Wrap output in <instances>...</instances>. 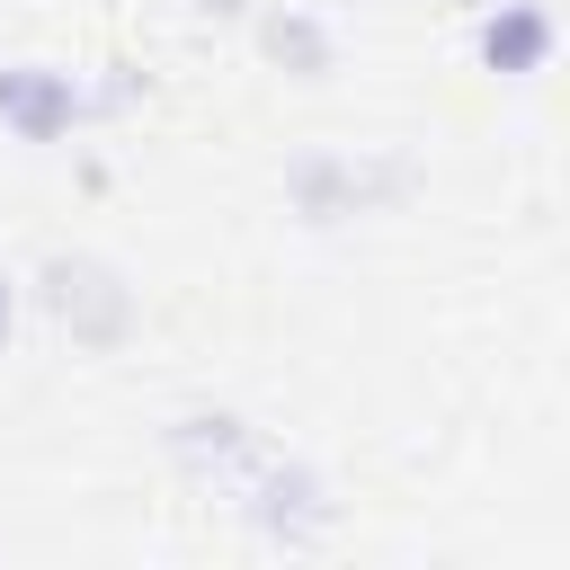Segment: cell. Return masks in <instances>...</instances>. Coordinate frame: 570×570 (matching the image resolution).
<instances>
[{
    "instance_id": "obj_1",
    "label": "cell",
    "mask_w": 570,
    "mask_h": 570,
    "mask_svg": "<svg viewBox=\"0 0 570 570\" xmlns=\"http://www.w3.org/2000/svg\"><path fill=\"white\" fill-rule=\"evenodd\" d=\"M419 187H428V160L401 151V142H356V151L303 142V151L285 160V214H294L303 232H338V223H356V214H392V205H410Z\"/></svg>"
},
{
    "instance_id": "obj_2",
    "label": "cell",
    "mask_w": 570,
    "mask_h": 570,
    "mask_svg": "<svg viewBox=\"0 0 570 570\" xmlns=\"http://www.w3.org/2000/svg\"><path fill=\"white\" fill-rule=\"evenodd\" d=\"M36 303H45V321L71 338V347H125L134 338V276L116 267V258H98V249H53L45 267H36Z\"/></svg>"
},
{
    "instance_id": "obj_3",
    "label": "cell",
    "mask_w": 570,
    "mask_h": 570,
    "mask_svg": "<svg viewBox=\"0 0 570 570\" xmlns=\"http://www.w3.org/2000/svg\"><path fill=\"white\" fill-rule=\"evenodd\" d=\"M232 508H240V525H249L258 543H276V552H312V543L338 525V499H330L321 463L276 454V445L249 463V481L232 490Z\"/></svg>"
},
{
    "instance_id": "obj_4",
    "label": "cell",
    "mask_w": 570,
    "mask_h": 570,
    "mask_svg": "<svg viewBox=\"0 0 570 570\" xmlns=\"http://www.w3.org/2000/svg\"><path fill=\"white\" fill-rule=\"evenodd\" d=\"M160 454L178 463V481H196V490L232 499V490L249 481V463L267 454V436H258L240 410H223V401H187V410H169V428H160Z\"/></svg>"
},
{
    "instance_id": "obj_5",
    "label": "cell",
    "mask_w": 570,
    "mask_h": 570,
    "mask_svg": "<svg viewBox=\"0 0 570 570\" xmlns=\"http://www.w3.org/2000/svg\"><path fill=\"white\" fill-rule=\"evenodd\" d=\"M71 125H89V80L71 62H0V134L45 151Z\"/></svg>"
},
{
    "instance_id": "obj_6",
    "label": "cell",
    "mask_w": 570,
    "mask_h": 570,
    "mask_svg": "<svg viewBox=\"0 0 570 570\" xmlns=\"http://www.w3.org/2000/svg\"><path fill=\"white\" fill-rule=\"evenodd\" d=\"M258 53L285 80H330L338 71V18L321 0H267L258 9Z\"/></svg>"
},
{
    "instance_id": "obj_7",
    "label": "cell",
    "mask_w": 570,
    "mask_h": 570,
    "mask_svg": "<svg viewBox=\"0 0 570 570\" xmlns=\"http://www.w3.org/2000/svg\"><path fill=\"white\" fill-rule=\"evenodd\" d=\"M472 62L499 80H534L552 62V9L543 0H490L472 18Z\"/></svg>"
},
{
    "instance_id": "obj_8",
    "label": "cell",
    "mask_w": 570,
    "mask_h": 570,
    "mask_svg": "<svg viewBox=\"0 0 570 570\" xmlns=\"http://www.w3.org/2000/svg\"><path fill=\"white\" fill-rule=\"evenodd\" d=\"M80 80H89V125L134 116V107L151 98V71H134V62H98V71H80Z\"/></svg>"
},
{
    "instance_id": "obj_9",
    "label": "cell",
    "mask_w": 570,
    "mask_h": 570,
    "mask_svg": "<svg viewBox=\"0 0 570 570\" xmlns=\"http://www.w3.org/2000/svg\"><path fill=\"white\" fill-rule=\"evenodd\" d=\"M178 9H187V18H214V27H232V18H249L258 0H178Z\"/></svg>"
},
{
    "instance_id": "obj_10",
    "label": "cell",
    "mask_w": 570,
    "mask_h": 570,
    "mask_svg": "<svg viewBox=\"0 0 570 570\" xmlns=\"http://www.w3.org/2000/svg\"><path fill=\"white\" fill-rule=\"evenodd\" d=\"M9 338H18V276H0V356H9Z\"/></svg>"
},
{
    "instance_id": "obj_11",
    "label": "cell",
    "mask_w": 570,
    "mask_h": 570,
    "mask_svg": "<svg viewBox=\"0 0 570 570\" xmlns=\"http://www.w3.org/2000/svg\"><path fill=\"white\" fill-rule=\"evenodd\" d=\"M428 9H490V0H428Z\"/></svg>"
}]
</instances>
